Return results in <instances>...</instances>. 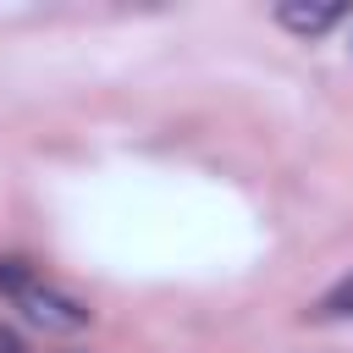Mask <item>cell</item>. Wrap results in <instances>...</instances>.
Returning <instances> with one entry per match:
<instances>
[{
  "label": "cell",
  "mask_w": 353,
  "mask_h": 353,
  "mask_svg": "<svg viewBox=\"0 0 353 353\" xmlns=\"http://www.w3.org/2000/svg\"><path fill=\"white\" fill-rule=\"evenodd\" d=\"M0 292L11 298V309H22L33 325H44V331H83L88 320H94V309L83 303V298H72L66 287H55V281H44L33 265H22V259H0Z\"/></svg>",
  "instance_id": "cell-1"
},
{
  "label": "cell",
  "mask_w": 353,
  "mask_h": 353,
  "mask_svg": "<svg viewBox=\"0 0 353 353\" xmlns=\"http://www.w3.org/2000/svg\"><path fill=\"white\" fill-rule=\"evenodd\" d=\"M342 17H347L342 6H276V22L292 28V33H325V28H336Z\"/></svg>",
  "instance_id": "cell-2"
},
{
  "label": "cell",
  "mask_w": 353,
  "mask_h": 353,
  "mask_svg": "<svg viewBox=\"0 0 353 353\" xmlns=\"http://www.w3.org/2000/svg\"><path fill=\"white\" fill-rule=\"evenodd\" d=\"M314 320H353V276H342V281L314 303Z\"/></svg>",
  "instance_id": "cell-3"
},
{
  "label": "cell",
  "mask_w": 353,
  "mask_h": 353,
  "mask_svg": "<svg viewBox=\"0 0 353 353\" xmlns=\"http://www.w3.org/2000/svg\"><path fill=\"white\" fill-rule=\"evenodd\" d=\"M0 353H22V336L11 325H0Z\"/></svg>",
  "instance_id": "cell-4"
}]
</instances>
